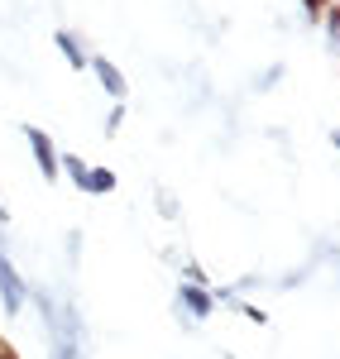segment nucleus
Segmentation results:
<instances>
[{
  "label": "nucleus",
  "instance_id": "nucleus-1",
  "mask_svg": "<svg viewBox=\"0 0 340 359\" xmlns=\"http://www.w3.org/2000/svg\"><path fill=\"white\" fill-rule=\"evenodd\" d=\"M20 135H25L29 154H34V163H39V172H43V177H48V182H53V177H57V149H53V139L43 135V130H39V125H25V130H20Z\"/></svg>",
  "mask_w": 340,
  "mask_h": 359
},
{
  "label": "nucleus",
  "instance_id": "nucleus-2",
  "mask_svg": "<svg viewBox=\"0 0 340 359\" xmlns=\"http://www.w3.org/2000/svg\"><path fill=\"white\" fill-rule=\"evenodd\" d=\"M25 297H29L25 278L15 273V264H10V259H5V249H0V302H5V311L15 316V311L25 306Z\"/></svg>",
  "mask_w": 340,
  "mask_h": 359
},
{
  "label": "nucleus",
  "instance_id": "nucleus-3",
  "mask_svg": "<svg viewBox=\"0 0 340 359\" xmlns=\"http://www.w3.org/2000/svg\"><path fill=\"white\" fill-rule=\"evenodd\" d=\"M86 67L96 72V82L106 86V96H115V106L125 101V77H120V67H115L111 57H86Z\"/></svg>",
  "mask_w": 340,
  "mask_h": 359
},
{
  "label": "nucleus",
  "instance_id": "nucleus-4",
  "mask_svg": "<svg viewBox=\"0 0 340 359\" xmlns=\"http://www.w3.org/2000/svg\"><path fill=\"white\" fill-rule=\"evenodd\" d=\"M177 302L187 306L197 321H206V316H211V306H216V297H211L201 283H182V287H177Z\"/></svg>",
  "mask_w": 340,
  "mask_h": 359
},
{
  "label": "nucleus",
  "instance_id": "nucleus-5",
  "mask_svg": "<svg viewBox=\"0 0 340 359\" xmlns=\"http://www.w3.org/2000/svg\"><path fill=\"white\" fill-rule=\"evenodd\" d=\"M53 43L62 48V57H67V67H72V72H86V48L77 43V39H72V34H67V29H57Z\"/></svg>",
  "mask_w": 340,
  "mask_h": 359
},
{
  "label": "nucleus",
  "instance_id": "nucleus-6",
  "mask_svg": "<svg viewBox=\"0 0 340 359\" xmlns=\"http://www.w3.org/2000/svg\"><path fill=\"white\" fill-rule=\"evenodd\" d=\"M57 172H67V177H72V187H77V192H86V172H91V168H86L82 158H72V154H57Z\"/></svg>",
  "mask_w": 340,
  "mask_h": 359
},
{
  "label": "nucleus",
  "instance_id": "nucleus-7",
  "mask_svg": "<svg viewBox=\"0 0 340 359\" xmlns=\"http://www.w3.org/2000/svg\"><path fill=\"white\" fill-rule=\"evenodd\" d=\"M86 192H96V196L115 192V172L111 168H91V172H86Z\"/></svg>",
  "mask_w": 340,
  "mask_h": 359
},
{
  "label": "nucleus",
  "instance_id": "nucleus-8",
  "mask_svg": "<svg viewBox=\"0 0 340 359\" xmlns=\"http://www.w3.org/2000/svg\"><path fill=\"white\" fill-rule=\"evenodd\" d=\"M120 120H125V106H115V111L106 115V130H111V135H115V130H120Z\"/></svg>",
  "mask_w": 340,
  "mask_h": 359
},
{
  "label": "nucleus",
  "instance_id": "nucleus-9",
  "mask_svg": "<svg viewBox=\"0 0 340 359\" xmlns=\"http://www.w3.org/2000/svg\"><path fill=\"white\" fill-rule=\"evenodd\" d=\"M0 359H20V355H15V350H5V345H0Z\"/></svg>",
  "mask_w": 340,
  "mask_h": 359
},
{
  "label": "nucleus",
  "instance_id": "nucleus-10",
  "mask_svg": "<svg viewBox=\"0 0 340 359\" xmlns=\"http://www.w3.org/2000/svg\"><path fill=\"white\" fill-rule=\"evenodd\" d=\"M331 29H340V10H331Z\"/></svg>",
  "mask_w": 340,
  "mask_h": 359
},
{
  "label": "nucleus",
  "instance_id": "nucleus-11",
  "mask_svg": "<svg viewBox=\"0 0 340 359\" xmlns=\"http://www.w3.org/2000/svg\"><path fill=\"white\" fill-rule=\"evenodd\" d=\"M331 144H336V149H340V130H331Z\"/></svg>",
  "mask_w": 340,
  "mask_h": 359
},
{
  "label": "nucleus",
  "instance_id": "nucleus-12",
  "mask_svg": "<svg viewBox=\"0 0 340 359\" xmlns=\"http://www.w3.org/2000/svg\"><path fill=\"white\" fill-rule=\"evenodd\" d=\"M5 216H10V211H5V206H0V221H5Z\"/></svg>",
  "mask_w": 340,
  "mask_h": 359
}]
</instances>
